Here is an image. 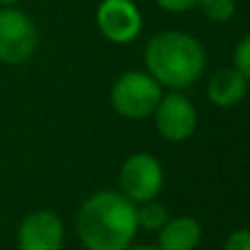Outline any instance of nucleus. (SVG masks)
Masks as SVG:
<instances>
[{"mask_svg":"<svg viewBox=\"0 0 250 250\" xmlns=\"http://www.w3.org/2000/svg\"><path fill=\"white\" fill-rule=\"evenodd\" d=\"M77 235L86 250H125L136 239V204L121 191L104 189L88 195L77 211Z\"/></svg>","mask_w":250,"mask_h":250,"instance_id":"1","label":"nucleus"},{"mask_svg":"<svg viewBox=\"0 0 250 250\" xmlns=\"http://www.w3.org/2000/svg\"><path fill=\"white\" fill-rule=\"evenodd\" d=\"M145 68L163 88L185 90L202 77L207 51L185 31H160L145 46Z\"/></svg>","mask_w":250,"mask_h":250,"instance_id":"2","label":"nucleus"},{"mask_svg":"<svg viewBox=\"0 0 250 250\" xmlns=\"http://www.w3.org/2000/svg\"><path fill=\"white\" fill-rule=\"evenodd\" d=\"M160 97H163V86L149 73L129 70L112 83L110 104L119 117L141 121V119H149L154 114Z\"/></svg>","mask_w":250,"mask_h":250,"instance_id":"3","label":"nucleus"},{"mask_svg":"<svg viewBox=\"0 0 250 250\" xmlns=\"http://www.w3.org/2000/svg\"><path fill=\"white\" fill-rule=\"evenodd\" d=\"M121 193L134 204L156 200L165 187V169L156 156L147 151H136L123 160L119 169Z\"/></svg>","mask_w":250,"mask_h":250,"instance_id":"4","label":"nucleus"},{"mask_svg":"<svg viewBox=\"0 0 250 250\" xmlns=\"http://www.w3.org/2000/svg\"><path fill=\"white\" fill-rule=\"evenodd\" d=\"M38 48V29L26 13L18 9L0 11V62L22 64Z\"/></svg>","mask_w":250,"mask_h":250,"instance_id":"5","label":"nucleus"},{"mask_svg":"<svg viewBox=\"0 0 250 250\" xmlns=\"http://www.w3.org/2000/svg\"><path fill=\"white\" fill-rule=\"evenodd\" d=\"M154 125L160 138L167 143H182L193 136L198 127V110L191 104L189 97L180 95L178 90H171L169 95H163L154 110Z\"/></svg>","mask_w":250,"mask_h":250,"instance_id":"6","label":"nucleus"},{"mask_svg":"<svg viewBox=\"0 0 250 250\" xmlns=\"http://www.w3.org/2000/svg\"><path fill=\"white\" fill-rule=\"evenodd\" d=\"M97 26L114 44H127L138 38L143 18L132 0H101L97 7Z\"/></svg>","mask_w":250,"mask_h":250,"instance_id":"7","label":"nucleus"},{"mask_svg":"<svg viewBox=\"0 0 250 250\" xmlns=\"http://www.w3.org/2000/svg\"><path fill=\"white\" fill-rule=\"evenodd\" d=\"M18 250H62L64 224L55 211L40 208L20 222L16 233Z\"/></svg>","mask_w":250,"mask_h":250,"instance_id":"8","label":"nucleus"},{"mask_svg":"<svg viewBox=\"0 0 250 250\" xmlns=\"http://www.w3.org/2000/svg\"><path fill=\"white\" fill-rule=\"evenodd\" d=\"M202 224L191 215L169 217L158 230L160 250H195L202 244Z\"/></svg>","mask_w":250,"mask_h":250,"instance_id":"9","label":"nucleus"},{"mask_svg":"<svg viewBox=\"0 0 250 250\" xmlns=\"http://www.w3.org/2000/svg\"><path fill=\"white\" fill-rule=\"evenodd\" d=\"M248 79L235 66L213 73L207 83V97L215 108H233L246 97Z\"/></svg>","mask_w":250,"mask_h":250,"instance_id":"10","label":"nucleus"},{"mask_svg":"<svg viewBox=\"0 0 250 250\" xmlns=\"http://www.w3.org/2000/svg\"><path fill=\"white\" fill-rule=\"evenodd\" d=\"M169 217H171V215H169L167 207H165V204H160V202H156V200L136 204L138 229H145V230H151V233H158Z\"/></svg>","mask_w":250,"mask_h":250,"instance_id":"11","label":"nucleus"},{"mask_svg":"<svg viewBox=\"0 0 250 250\" xmlns=\"http://www.w3.org/2000/svg\"><path fill=\"white\" fill-rule=\"evenodd\" d=\"M198 7L211 22H229L237 11L235 0H200Z\"/></svg>","mask_w":250,"mask_h":250,"instance_id":"12","label":"nucleus"},{"mask_svg":"<svg viewBox=\"0 0 250 250\" xmlns=\"http://www.w3.org/2000/svg\"><path fill=\"white\" fill-rule=\"evenodd\" d=\"M233 62H235V68H237L250 83V33L244 35L237 42L235 53H233Z\"/></svg>","mask_w":250,"mask_h":250,"instance_id":"13","label":"nucleus"},{"mask_svg":"<svg viewBox=\"0 0 250 250\" xmlns=\"http://www.w3.org/2000/svg\"><path fill=\"white\" fill-rule=\"evenodd\" d=\"M224 250H250V229H237L226 237Z\"/></svg>","mask_w":250,"mask_h":250,"instance_id":"14","label":"nucleus"},{"mask_svg":"<svg viewBox=\"0 0 250 250\" xmlns=\"http://www.w3.org/2000/svg\"><path fill=\"white\" fill-rule=\"evenodd\" d=\"M160 9L165 11H173V13H180V11H191L200 4V0H156Z\"/></svg>","mask_w":250,"mask_h":250,"instance_id":"15","label":"nucleus"},{"mask_svg":"<svg viewBox=\"0 0 250 250\" xmlns=\"http://www.w3.org/2000/svg\"><path fill=\"white\" fill-rule=\"evenodd\" d=\"M125 250H160V248L158 246H129Z\"/></svg>","mask_w":250,"mask_h":250,"instance_id":"16","label":"nucleus"},{"mask_svg":"<svg viewBox=\"0 0 250 250\" xmlns=\"http://www.w3.org/2000/svg\"><path fill=\"white\" fill-rule=\"evenodd\" d=\"M18 0H0V4H4V7H11V4H16Z\"/></svg>","mask_w":250,"mask_h":250,"instance_id":"17","label":"nucleus"}]
</instances>
